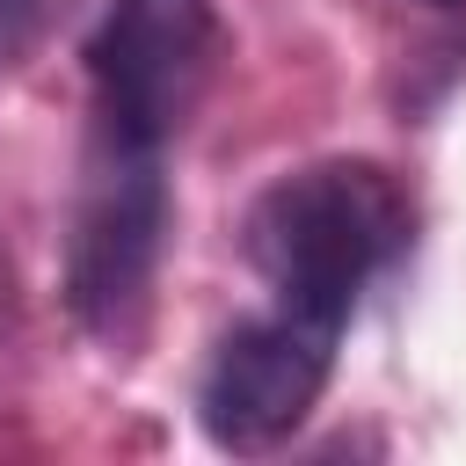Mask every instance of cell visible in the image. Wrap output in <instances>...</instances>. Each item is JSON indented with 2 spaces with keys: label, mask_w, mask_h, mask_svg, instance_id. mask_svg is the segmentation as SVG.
Returning <instances> with one entry per match:
<instances>
[{
  "label": "cell",
  "mask_w": 466,
  "mask_h": 466,
  "mask_svg": "<svg viewBox=\"0 0 466 466\" xmlns=\"http://www.w3.org/2000/svg\"><path fill=\"white\" fill-rule=\"evenodd\" d=\"M211 58H218L211 0H109L87 36L95 131L160 153L189 124Z\"/></svg>",
  "instance_id": "obj_2"
},
{
  "label": "cell",
  "mask_w": 466,
  "mask_h": 466,
  "mask_svg": "<svg viewBox=\"0 0 466 466\" xmlns=\"http://www.w3.org/2000/svg\"><path fill=\"white\" fill-rule=\"evenodd\" d=\"M160 233H167L160 153L95 131L87 175H80V204H73V233H66V299L95 335L124 342L131 320L146 313Z\"/></svg>",
  "instance_id": "obj_3"
},
{
  "label": "cell",
  "mask_w": 466,
  "mask_h": 466,
  "mask_svg": "<svg viewBox=\"0 0 466 466\" xmlns=\"http://www.w3.org/2000/svg\"><path fill=\"white\" fill-rule=\"evenodd\" d=\"M335 342H342V320L269 299V313L240 320L204 364V386H197L204 437L226 451H262L291 437L335 371Z\"/></svg>",
  "instance_id": "obj_4"
},
{
  "label": "cell",
  "mask_w": 466,
  "mask_h": 466,
  "mask_svg": "<svg viewBox=\"0 0 466 466\" xmlns=\"http://www.w3.org/2000/svg\"><path fill=\"white\" fill-rule=\"evenodd\" d=\"M58 7L66 0H0V66H22L44 44V29L58 22Z\"/></svg>",
  "instance_id": "obj_5"
},
{
  "label": "cell",
  "mask_w": 466,
  "mask_h": 466,
  "mask_svg": "<svg viewBox=\"0 0 466 466\" xmlns=\"http://www.w3.org/2000/svg\"><path fill=\"white\" fill-rule=\"evenodd\" d=\"M240 248L277 306L350 328L357 291L408 248V197L379 160H313L248 204Z\"/></svg>",
  "instance_id": "obj_1"
}]
</instances>
